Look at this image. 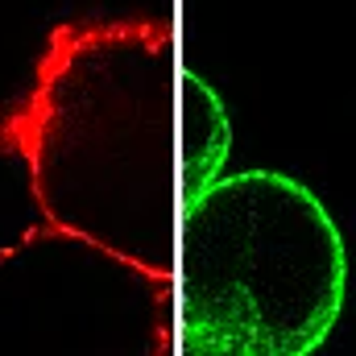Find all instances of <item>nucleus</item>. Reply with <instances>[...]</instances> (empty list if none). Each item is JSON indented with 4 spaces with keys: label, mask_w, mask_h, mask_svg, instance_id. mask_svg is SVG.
Segmentation results:
<instances>
[{
    "label": "nucleus",
    "mask_w": 356,
    "mask_h": 356,
    "mask_svg": "<svg viewBox=\"0 0 356 356\" xmlns=\"http://www.w3.org/2000/svg\"><path fill=\"white\" fill-rule=\"evenodd\" d=\"M166 21L63 25L4 120L42 224L175 282L178 104Z\"/></svg>",
    "instance_id": "f257e3e1"
},
{
    "label": "nucleus",
    "mask_w": 356,
    "mask_h": 356,
    "mask_svg": "<svg viewBox=\"0 0 356 356\" xmlns=\"http://www.w3.org/2000/svg\"><path fill=\"white\" fill-rule=\"evenodd\" d=\"M175 277V332L220 336L249 356H311L344 311L348 253L311 186L245 170L182 211Z\"/></svg>",
    "instance_id": "f03ea898"
},
{
    "label": "nucleus",
    "mask_w": 356,
    "mask_h": 356,
    "mask_svg": "<svg viewBox=\"0 0 356 356\" xmlns=\"http://www.w3.org/2000/svg\"><path fill=\"white\" fill-rule=\"evenodd\" d=\"M175 282L50 224L0 249V356H175Z\"/></svg>",
    "instance_id": "7ed1b4c3"
},
{
    "label": "nucleus",
    "mask_w": 356,
    "mask_h": 356,
    "mask_svg": "<svg viewBox=\"0 0 356 356\" xmlns=\"http://www.w3.org/2000/svg\"><path fill=\"white\" fill-rule=\"evenodd\" d=\"M178 104H182V129H178V211L199 203L216 182L232 149V124L224 112L220 91L203 75L182 71L178 83Z\"/></svg>",
    "instance_id": "20e7f679"
},
{
    "label": "nucleus",
    "mask_w": 356,
    "mask_h": 356,
    "mask_svg": "<svg viewBox=\"0 0 356 356\" xmlns=\"http://www.w3.org/2000/svg\"><path fill=\"white\" fill-rule=\"evenodd\" d=\"M175 356H249V353H245V348H236L232 340H220V336L178 332V336H175Z\"/></svg>",
    "instance_id": "39448f33"
}]
</instances>
